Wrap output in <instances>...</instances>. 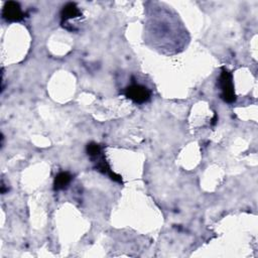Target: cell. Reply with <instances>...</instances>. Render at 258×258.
<instances>
[{
	"mask_svg": "<svg viewBox=\"0 0 258 258\" xmlns=\"http://www.w3.org/2000/svg\"><path fill=\"white\" fill-rule=\"evenodd\" d=\"M219 85L221 88V98L227 103H234L236 101V95L234 92L232 74L225 68L222 69Z\"/></svg>",
	"mask_w": 258,
	"mask_h": 258,
	"instance_id": "1",
	"label": "cell"
},
{
	"mask_svg": "<svg viewBox=\"0 0 258 258\" xmlns=\"http://www.w3.org/2000/svg\"><path fill=\"white\" fill-rule=\"evenodd\" d=\"M123 94L128 99H130L131 101H133L134 103H137V104H143V103L147 102L151 96L150 91L146 87L136 84V83H133L130 86L126 87L124 89Z\"/></svg>",
	"mask_w": 258,
	"mask_h": 258,
	"instance_id": "2",
	"label": "cell"
},
{
	"mask_svg": "<svg viewBox=\"0 0 258 258\" xmlns=\"http://www.w3.org/2000/svg\"><path fill=\"white\" fill-rule=\"evenodd\" d=\"M2 16L7 21L17 22L24 18V13L22 12L19 3L15 1H8L3 6Z\"/></svg>",
	"mask_w": 258,
	"mask_h": 258,
	"instance_id": "3",
	"label": "cell"
},
{
	"mask_svg": "<svg viewBox=\"0 0 258 258\" xmlns=\"http://www.w3.org/2000/svg\"><path fill=\"white\" fill-rule=\"evenodd\" d=\"M82 16V13L80 11V9L78 8V6L76 5V3L73 2H69L67 3L61 11H60V23L61 25H66L68 23V21L70 19H74V18H78Z\"/></svg>",
	"mask_w": 258,
	"mask_h": 258,
	"instance_id": "4",
	"label": "cell"
},
{
	"mask_svg": "<svg viewBox=\"0 0 258 258\" xmlns=\"http://www.w3.org/2000/svg\"><path fill=\"white\" fill-rule=\"evenodd\" d=\"M72 174L68 171H61L59 173H57L54 177V181H53V188L55 190H60V189H64L68 187V185L70 184V182L72 181Z\"/></svg>",
	"mask_w": 258,
	"mask_h": 258,
	"instance_id": "5",
	"label": "cell"
},
{
	"mask_svg": "<svg viewBox=\"0 0 258 258\" xmlns=\"http://www.w3.org/2000/svg\"><path fill=\"white\" fill-rule=\"evenodd\" d=\"M87 153L90 157H94V156L102 153V147L98 143L91 142L87 145Z\"/></svg>",
	"mask_w": 258,
	"mask_h": 258,
	"instance_id": "6",
	"label": "cell"
}]
</instances>
